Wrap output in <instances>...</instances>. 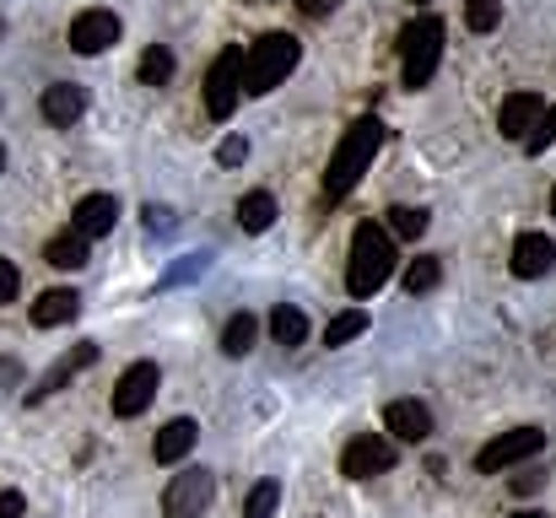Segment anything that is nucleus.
Masks as SVG:
<instances>
[{
  "label": "nucleus",
  "mask_w": 556,
  "mask_h": 518,
  "mask_svg": "<svg viewBox=\"0 0 556 518\" xmlns=\"http://www.w3.org/2000/svg\"><path fill=\"white\" fill-rule=\"evenodd\" d=\"M378 147H383V125L363 114L346 136H341V147H336V157H330V173H325V194L330 200H346L352 189H357V178L372 168V157H378Z\"/></svg>",
  "instance_id": "nucleus-1"
},
{
  "label": "nucleus",
  "mask_w": 556,
  "mask_h": 518,
  "mask_svg": "<svg viewBox=\"0 0 556 518\" xmlns=\"http://www.w3.org/2000/svg\"><path fill=\"white\" fill-rule=\"evenodd\" d=\"M298 60H303V43H298L292 33H265V38L249 43V54H243V92H249V98H265L270 87H281V81L298 71Z\"/></svg>",
  "instance_id": "nucleus-2"
},
{
  "label": "nucleus",
  "mask_w": 556,
  "mask_h": 518,
  "mask_svg": "<svg viewBox=\"0 0 556 518\" xmlns=\"http://www.w3.org/2000/svg\"><path fill=\"white\" fill-rule=\"evenodd\" d=\"M389 276H394V238L383 227H372V222H357V232H352V265H346L352 298H372Z\"/></svg>",
  "instance_id": "nucleus-3"
},
{
  "label": "nucleus",
  "mask_w": 556,
  "mask_h": 518,
  "mask_svg": "<svg viewBox=\"0 0 556 518\" xmlns=\"http://www.w3.org/2000/svg\"><path fill=\"white\" fill-rule=\"evenodd\" d=\"M438 60H443V22L438 16H416L400 27V76L405 87H427L438 76Z\"/></svg>",
  "instance_id": "nucleus-4"
},
{
  "label": "nucleus",
  "mask_w": 556,
  "mask_h": 518,
  "mask_svg": "<svg viewBox=\"0 0 556 518\" xmlns=\"http://www.w3.org/2000/svg\"><path fill=\"white\" fill-rule=\"evenodd\" d=\"M238 98H243V49L227 43V49L211 60V71H205V114H211V119H232Z\"/></svg>",
  "instance_id": "nucleus-5"
},
{
  "label": "nucleus",
  "mask_w": 556,
  "mask_h": 518,
  "mask_svg": "<svg viewBox=\"0 0 556 518\" xmlns=\"http://www.w3.org/2000/svg\"><path fill=\"white\" fill-rule=\"evenodd\" d=\"M541 448H546V432H541V427H514V432L492 438V443L476 454V470H481V476H497V470H508V465L535 459Z\"/></svg>",
  "instance_id": "nucleus-6"
},
{
  "label": "nucleus",
  "mask_w": 556,
  "mask_h": 518,
  "mask_svg": "<svg viewBox=\"0 0 556 518\" xmlns=\"http://www.w3.org/2000/svg\"><path fill=\"white\" fill-rule=\"evenodd\" d=\"M157 389H163V367L157 362H130L125 372H119V383H114V416H141L152 400H157Z\"/></svg>",
  "instance_id": "nucleus-7"
},
{
  "label": "nucleus",
  "mask_w": 556,
  "mask_h": 518,
  "mask_svg": "<svg viewBox=\"0 0 556 518\" xmlns=\"http://www.w3.org/2000/svg\"><path fill=\"white\" fill-rule=\"evenodd\" d=\"M216 497V476L211 470H179L163 492V514L168 518H200Z\"/></svg>",
  "instance_id": "nucleus-8"
},
{
  "label": "nucleus",
  "mask_w": 556,
  "mask_h": 518,
  "mask_svg": "<svg viewBox=\"0 0 556 518\" xmlns=\"http://www.w3.org/2000/svg\"><path fill=\"white\" fill-rule=\"evenodd\" d=\"M389 465H394V443L378 438V432H357V438L346 443V454H341V476H346V481H372V476H383Z\"/></svg>",
  "instance_id": "nucleus-9"
},
{
  "label": "nucleus",
  "mask_w": 556,
  "mask_h": 518,
  "mask_svg": "<svg viewBox=\"0 0 556 518\" xmlns=\"http://www.w3.org/2000/svg\"><path fill=\"white\" fill-rule=\"evenodd\" d=\"M114 43H119V16H114V11L92 5V11H81V16L71 22V49H76V54H103V49H114Z\"/></svg>",
  "instance_id": "nucleus-10"
},
{
  "label": "nucleus",
  "mask_w": 556,
  "mask_h": 518,
  "mask_svg": "<svg viewBox=\"0 0 556 518\" xmlns=\"http://www.w3.org/2000/svg\"><path fill=\"white\" fill-rule=\"evenodd\" d=\"M114 222H119V200L114 194H81L76 200V211H71V232L76 238H103V232H114Z\"/></svg>",
  "instance_id": "nucleus-11"
},
{
  "label": "nucleus",
  "mask_w": 556,
  "mask_h": 518,
  "mask_svg": "<svg viewBox=\"0 0 556 518\" xmlns=\"http://www.w3.org/2000/svg\"><path fill=\"white\" fill-rule=\"evenodd\" d=\"M514 276L519 281H541L546 270H556V243L546 238V232H519L514 238Z\"/></svg>",
  "instance_id": "nucleus-12"
},
{
  "label": "nucleus",
  "mask_w": 556,
  "mask_h": 518,
  "mask_svg": "<svg viewBox=\"0 0 556 518\" xmlns=\"http://www.w3.org/2000/svg\"><path fill=\"white\" fill-rule=\"evenodd\" d=\"M541 114H546V98H541V92H508L503 109H497V130H503L508 141H525Z\"/></svg>",
  "instance_id": "nucleus-13"
},
{
  "label": "nucleus",
  "mask_w": 556,
  "mask_h": 518,
  "mask_svg": "<svg viewBox=\"0 0 556 518\" xmlns=\"http://www.w3.org/2000/svg\"><path fill=\"white\" fill-rule=\"evenodd\" d=\"M383 427H389L400 443H427V438H432V410H427L421 400H394V405L383 410Z\"/></svg>",
  "instance_id": "nucleus-14"
},
{
  "label": "nucleus",
  "mask_w": 556,
  "mask_h": 518,
  "mask_svg": "<svg viewBox=\"0 0 556 518\" xmlns=\"http://www.w3.org/2000/svg\"><path fill=\"white\" fill-rule=\"evenodd\" d=\"M43 119L49 125H60V130H71L81 114H87V92L76 87V81H54V87H43Z\"/></svg>",
  "instance_id": "nucleus-15"
},
{
  "label": "nucleus",
  "mask_w": 556,
  "mask_h": 518,
  "mask_svg": "<svg viewBox=\"0 0 556 518\" xmlns=\"http://www.w3.org/2000/svg\"><path fill=\"white\" fill-rule=\"evenodd\" d=\"M194 438H200V427H194L189 416H174V421L157 432V443H152V459H157V465H179V459H189Z\"/></svg>",
  "instance_id": "nucleus-16"
},
{
  "label": "nucleus",
  "mask_w": 556,
  "mask_h": 518,
  "mask_svg": "<svg viewBox=\"0 0 556 518\" xmlns=\"http://www.w3.org/2000/svg\"><path fill=\"white\" fill-rule=\"evenodd\" d=\"M81 314V298L71 292V287H54V292H43L38 303H33V325L38 330H54V325H71Z\"/></svg>",
  "instance_id": "nucleus-17"
},
{
  "label": "nucleus",
  "mask_w": 556,
  "mask_h": 518,
  "mask_svg": "<svg viewBox=\"0 0 556 518\" xmlns=\"http://www.w3.org/2000/svg\"><path fill=\"white\" fill-rule=\"evenodd\" d=\"M92 362H98V345H76L71 356H60V362H54V367L38 378V389H33L27 400H49V394H54L65 378H76V372H81V367H92Z\"/></svg>",
  "instance_id": "nucleus-18"
},
{
  "label": "nucleus",
  "mask_w": 556,
  "mask_h": 518,
  "mask_svg": "<svg viewBox=\"0 0 556 518\" xmlns=\"http://www.w3.org/2000/svg\"><path fill=\"white\" fill-rule=\"evenodd\" d=\"M43 265H54V270H81V265H87V238H76V232L65 227L60 238L43 243Z\"/></svg>",
  "instance_id": "nucleus-19"
},
{
  "label": "nucleus",
  "mask_w": 556,
  "mask_h": 518,
  "mask_svg": "<svg viewBox=\"0 0 556 518\" xmlns=\"http://www.w3.org/2000/svg\"><path fill=\"white\" fill-rule=\"evenodd\" d=\"M270 222H276V194L254 189V194L238 200V227L243 232H270Z\"/></svg>",
  "instance_id": "nucleus-20"
},
{
  "label": "nucleus",
  "mask_w": 556,
  "mask_h": 518,
  "mask_svg": "<svg viewBox=\"0 0 556 518\" xmlns=\"http://www.w3.org/2000/svg\"><path fill=\"white\" fill-rule=\"evenodd\" d=\"M270 336H276V345H303L308 341V319H303V308H276L270 314Z\"/></svg>",
  "instance_id": "nucleus-21"
},
{
  "label": "nucleus",
  "mask_w": 556,
  "mask_h": 518,
  "mask_svg": "<svg viewBox=\"0 0 556 518\" xmlns=\"http://www.w3.org/2000/svg\"><path fill=\"white\" fill-rule=\"evenodd\" d=\"M254 336H260L254 314H232L227 330H222V351H227V356H249V351H254Z\"/></svg>",
  "instance_id": "nucleus-22"
},
{
  "label": "nucleus",
  "mask_w": 556,
  "mask_h": 518,
  "mask_svg": "<svg viewBox=\"0 0 556 518\" xmlns=\"http://www.w3.org/2000/svg\"><path fill=\"white\" fill-rule=\"evenodd\" d=\"M276 503H281V481H254L249 497H243V518H276Z\"/></svg>",
  "instance_id": "nucleus-23"
},
{
  "label": "nucleus",
  "mask_w": 556,
  "mask_h": 518,
  "mask_svg": "<svg viewBox=\"0 0 556 518\" xmlns=\"http://www.w3.org/2000/svg\"><path fill=\"white\" fill-rule=\"evenodd\" d=\"M443 281V260H432V254H421V260H410L405 265V292L416 298V292H432Z\"/></svg>",
  "instance_id": "nucleus-24"
},
{
  "label": "nucleus",
  "mask_w": 556,
  "mask_h": 518,
  "mask_svg": "<svg viewBox=\"0 0 556 518\" xmlns=\"http://www.w3.org/2000/svg\"><path fill=\"white\" fill-rule=\"evenodd\" d=\"M363 330H368V314L363 308H346V314H336L325 325V345H346V341H357Z\"/></svg>",
  "instance_id": "nucleus-25"
},
{
  "label": "nucleus",
  "mask_w": 556,
  "mask_h": 518,
  "mask_svg": "<svg viewBox=\"0 0 556 518\" xmlns=\"http://www.w3.org/2000/svg\"><path fill=\"white\" fill-rule=\"evenodd\" d=\"M421 232H427V211L421 205H394L389 211V238H410L416 243Z\"/></svg>",
  "instance_id": "nucleus-26"
},
{
  "label": "nucleus",
  "mask_w": 556,
  "mask_h": 518,
  "mask_svg": "<svg viewBox=\"0 0 556 518\" xmlns=\"http://www.w3.org/2000/svg\"><path fill=\"white\" fill-rule=\"evenodd\" d=\"M168 76H174V54H168L163 43H152V49L141 54V81H147V87H163Z\"/></svg>",
  "instance_id": "nucleus-27"
},
{
  "label": "nucleus",
  "mask_w": 556,
  "mask_h": 518,
  "mask_svg": "<svg viewBox=\"0 0 556 518\" xmlns=\"http://www.w3.org/2000/svg\"><path fill=\"white\" fill-rule=\"evenodd\" d=\"M503 22V0H465V27L470 33H492Z\"/></svg>",
  "instance_id": "nucleus-28"
},
{
  "label": "nucleus",
  "mask_w": 556,
  "mask_h": 518,
  "mask_svg": "<svg viewBox=\"0 0 556 518\" xmlns=\"http://www.w3.org/2000/svg\"><path fill=\"white\" fill-rule=\"evenodd\" d=\"M556 141V103H546V114H541V119H535V130H530V136H525V141H519V147H525V152H530V157H541V152H546V147H552Z\"/></svg>",
  "instance_id": "nucleus-29"
},
{
  "label": "nucleus",
  "mask_w": 556,
  "mask_h": 518,
  "mask_svg": "<svg viewBox=\"0 0 556 518\" xmlns=\"http://www.w3.org/2000/svg\"><path fill=\"white\" fill-rule=\"evenodd\" d=\"M16 287H22V270H16L11 260H0V308L16 303Z\"/></svg>",
  "instance_id": "nucleus-30"
},
{
  "label": "nucleus",
  "mask_w": 556,
  "mask_h": 518,
  "mask_svg": "<svg viewBox=\"0 0 556 518\" xmlns=\"http://www.w3.org/2000/svg\"><path fill=\"white\" fill-rule=\"evenodd\" d=\"M205 270V254H189L185 265H174L168 276H163V287H179V281H189V276H200Z\"/></svg>",
  "instance_id": "nucleus-31"
},
{
  "label": "nucleus",
  "mask_w": 556,
  "mask_h": 518,
  "mask_svg": "<svg viewBox=\"0 0 556 518\" xmlns=\"http://www.w3.org/2000/svg\"><path fill=\"white\" fill-rule=\"evenodd\" d=\"M216 157H222V163H227V168H238V163H243V157H249V141H243V136H227V141H222V147H216Z\"/></svg>",
  "instance_id": "nucleus-32"
},
{
  "label": "nucleus",
  "mask_w": 556,
  "mask_h": 518,
  "mask_svg": "<svg viewBox=\"0 0 556 518\" xmlns=\"http://www.w3.org/2000/svg\"><path fill=\"white\" fill-rule=\"evenodd\" d=\"M22 514H27L22 492H0V518H22Z\"/></svg>",
  "instance_id": "nucleus-33"
},
{
  "label": "nucleus",
  "mask_w": 556,
  "mask_h": 518,
  "mask_svg": "<svg viewBox=\"0 0 556 518\" xmlns=\"http://www.w3.org/2000/svg\"><path fill=\"white\" fill-rule=\"evenodd\" d=\"M147 227H152V232H168V227H174V211H163V205H147Z\"/></svg>",
  "instance_id": "nucleus-34"
},
{
  "label": "nucleus",
  "mask_w": 556,
  "mask_h": 518,
  "mask_svg": "<svg viewBox=\"0 0 556 518\" xmlns=\"http://www.w3.org/2000/svg\"><path fill=\"white\" fill-rule=\"evenodd\" d=\"M11 383H22V367L11 356H0V389H11Z\"/></svg>",
  "instance_id": "nucleus-35"
},
{
  "label": "nucleus",
  "mask_w": 556,
  "mask_h": 518,
  "mask_svg": "<svg viewBox=\"0 0 556 518\" xmlns=\"http://www.w3.org/2000/svg\"><path fill=\"white\" fill-rule=\"evenodd\" d=\"M330 5H341V0H303V11H308V16H325Z\"/></svg>",
  "instance_id": "nucleus-36"
},
{
  "label": "nucleus",
  "mask_w": 556,
  "mask_h": 518,
  "mask_svg": "<svg viewBox=\"0 0 556 518\" xmlns=\"http://www.w3.org/2000/svg\"><path fill=\"white\" fill-rule=\"evenodd\" d=\"M508 518H541V514H530V508H525V514H508Z\"/></svg>",
  "instance_id": "nucleus-37"
},
{
  "label": "nucleus",
  "mask_w": 556,
  "mask_h": 518,
  "mask_svg": "<svg viewBox=\"0 0 556 518\" xmlns=\"http://www.w3.org/2000/svg\"><path fill=\"white\" fill-rule=\"evenodd\" d=\"M0 168H5V147H0Z\"/></svg>",
  "instance_id": "nucleus-38"
},
{
  "label": "nucleus",
  "mask_w": 556,
  "mask_h": 518,
  "mask_svg": "<svg viewBox=\"0 0 556 518\" xmlns=\"http://www.w3.org/2000/svg\"><path fill=\"white\" fill-rule=\"evenodd\" d=\"M552 216H556V189H552Z\"/></svg>",
  "instance_id": "nucleus-39"
},
{
  "label": "nucleus",
  "mask_w": 556,
  "mask_h": 518,
  "mask_svg": "<svg viewBox=\"0 0 556 518\" xmlns=\"http://www.w3.org/2000/svg\"><path fill=\"white\" fill-rule=\"evenodd\" d=\"M416 5H427V0H416Z\"/></svg>",
  "instance_id": "nucleus-40"
}]
</instances>
